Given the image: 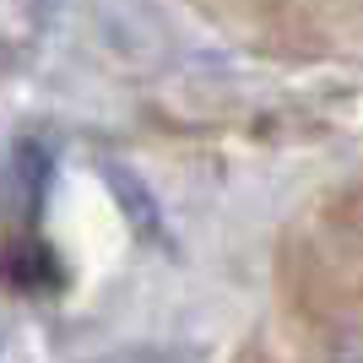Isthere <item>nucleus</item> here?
<instances>
[{
  "mask_svg": "<svg viewBox=\"0 0 363 363\" xmlns=\"http://www.w3.org/2000/svg\"><path fill=\"white\" fill-rule=\"evenodd\" d=\"M6 179H11V201H16V217L33 223L38 206H44V184H49V152L38 141H22L6 163Z\"/></svg>",
  "mask_w": 363,
  "mask_h": 363,
  "instance_id": "2",
  "label": "nucleus"
},
{
  "mask_svg": "<svg viewBox=\"0 0 363 363\" xmlns=\"http://www.w3.org/2000/svg\"><path fill=\"white\" fill-rule=\"evenodd\" d=\"M104 179H108V190H114V201H120L125 212L136 217V233H141V239H163V217H157V206H152V196L141 190L136 174L108 163V168H104Z\"/></svg>",
  "mask_w": 363,
  "mask_h": 363,
  "instance_id": "3",
  "label": "nucleus"
},
{
  "mask_svg": "<svg viewBox=\"0 0 363 363\" xmlns=\"http://www.w3.org/2000/svg\"><path fill=\"white\" fill-rule=\"evenodd\" d=\"M320 363H363V331H336Z\"/></svg>",
  "mask_w": 363,
  "mask_h": 363,
  "instance_id": "5",
  "label": "nucleus"
},
{
  "mask_svg": "<svg viewBox=\"0 0 363 363\" xmlns=\"http://www.w3.org/2000/svg\"><path fill=\"white\" fill-rule=\"evenodd\" d=\"M92 22H98L104 49H114V60L125 55V60H136V65H157V55L168 49V28L141 0H98Z\"/></svg>",
  "mask_w": 363,
  "mask_h": 363,
  "instance_id": "1",
  "label": "nucleus"
},
{
  "mask_svg": "<svg viewBox=\"0 0 363 363\" xmlns=\"http://www.w3.org/2000/svg\"><path fill=\"white\" fill-rule=\"evenodd\" d=\"M104 363H201V352H184V347H147V352H114Z\"/></svg>",
  "mask_w": 363,
  "mask_h": 363,
  "instance_id": "4",
  "label": "nucleus"
}]
</instances>
